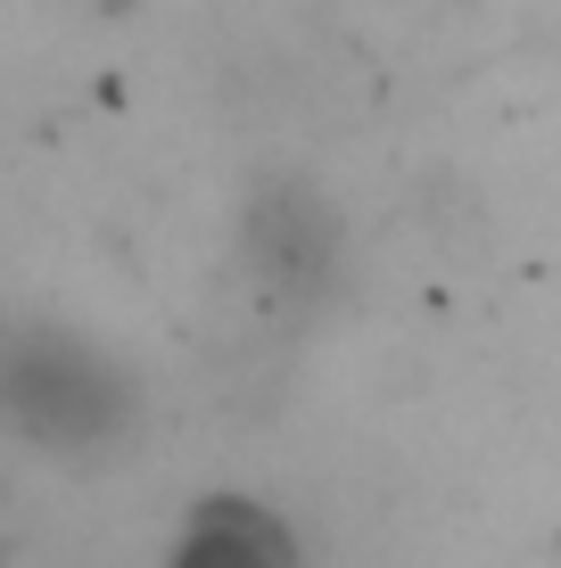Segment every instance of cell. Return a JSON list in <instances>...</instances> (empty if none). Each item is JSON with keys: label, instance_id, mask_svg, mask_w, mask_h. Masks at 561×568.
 I'll use <instances>...</instances> for the list:
<instances>
[{"label": "cell", "instance_id": "1", "mask_svg": "<svg viewBox=\"0 0 561 568\" xmlns=\"http://www.w3.org/2000/svg\"><path fill=\"white\" fill-rule=\"evenodd\" d=\"M141 371L83 322L0 313V428L58 462H108L141 437Z\"/></svg>", "mask_w": 561, "mask_h": 568}, {"label": "cell", "instance_id": "2", "mask_svg": "<svg viewBox=\"0 0 561 568\" xmlns=\"http://www.w3.org/2000/svg\"><path fill=\"white\" fill-rule=\"evenodd\" d=\"M240 264L273 313L314 322L347 288V214L331 206V190L298 182V173H273L240 206Z\"/></svg>", "mask_w": 561, "mask_h": 568}, {"label": "cell", "instance_id": "3", "mask_svg": "<svg viewBox=\"0 0 561 568\" xmlns=\"http://www.w3.org/2000/svg\"><path fill=\"white\" fill-rule=\"evenodd\" d=\"M166 568H305V536L281 503L216 486V495H199L173 519Z\"/></svg>", "mask_w": 561, "mask_h": 568}, {"label": "cell", "instance_id": "4", "mask_svg": "<svg viewBox=\"0 0 561 568\" xmlns=\"http://www.w3.org/2000/svg\"><path fill=\"white\" fill-rule=\"evenodd\" d=\"M0 568H9V544H0Z\"/></svg>", "mask_w": 561, "mask_h": 568}]
</instances>
